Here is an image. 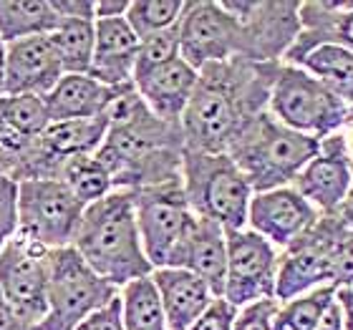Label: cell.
Returning <instances> with one entry per match:
<instances>
[{
  "mask_svg": "<svg viewBox=\"0 0 353 330\" xmlns=\"http://www.w3.org/2000/svg\"><path fill=\"white\" fill-rule=\"evenodd\" d=\"M182 189L197 217L217 222L225 232L248 227V209L255 192L230 154L184 149Z\"/></svg>",
  "mask_w": 353,
  "mask_h": 330,
  "instance_id": "cell-5",
  "label": "cell"
},
{
  "mask_svg": "<svg viewBox=\"0 0 353 330\" xmlns=\"http://www.w3.org/2000/svg\"><path fill=\"white\" fill-rule=\"evenodd\" d=\"M341 316H343V330H353V287H339L336 290Z\"/></svg>",
  "mask_w": 353,
  "mask_h": 330,
  "instance_id": "cell-43",
  "label": "cell"
},
{
  "mask_svg": "<svg viewBox=\"0 0 353 330\" xmlns=\"http://www.w3.org/2000/svg\"><path fill=\"white\" fill-rule=\"evenodd\" d=\"M336 298V287L325 285L316 287L305 295H298L293 300L280 302L278 316L280 320H285L293 330H313L318 323V318L323 316V310L328 308V302Z\"/></svg>",
  "mask_w": 353,
  "mask_h": 330,
  "instance_id": "cell-32",
  "label": "cell"
},
{
  "mask_svg": "<svg viewBox=\"0 0 353 330\" xmlns=\"http://www.w3.org/2000/svg\"><path fill=\"white\" fill-rule=\"evenodd\" d=\"M0 330H30L28 325L18 318V313L8 305V300L3 298V290H0Z\"/></svg>",
  "mask_w": 353,
  "mask_h": 330,
  "instance_id": "cell-42",
  "label": "cell"
},
{
  "mask_svg": "<svg viewBox=\"0 0 353 330\" xmlns=\"http://www.w3.org/2000/svg\"><path fill=\"white\" fill-rule=\"evenodd\" d=\"M278 262L280 249L252 229L228 232V278L222 298L235 308L275 298Z\"/></svg>",
  "mask_w": 353,
  "mask_h": 330,
  "instance_id": "cell-13",
  "label": "cell"
},
{
  "mask_svg": "<svg viewBox=\"0 0 353 330\" xmlns=\"http://www.w3.org/2000/svg\"><path fill=\"white\" fill-rule=\"evenodd\" d=\"M76 330H124V325H121V302H119V298H114L106 308L96 310L94 316H88Z\"/></svg>",
  "mask_w": 353,
  "mask_h": 330,
  "instance_id": "cell-38",
  "label": "cell"
},
{
  "mask_svg": "<svg viewBox=\"0 0 353 330\" xmlns=\"http://www.w3.org/2000/svg\"><path fill=\"white\" fill-rule=\"evenodd\" d=\"M6 96V43L0 41V99Z\"/></svg>",
  "mask_w": 353,
  "mask_h": 330,
  "instance_id": "cell-46",
  "label": "cell"
},
{
  "mask_svg": "<svg viewBox=\"0 0 353 330\" xmlns=\"http://www.w3.org/2000/svg\"><path fill=\"white\" fill-rule=\"evenodd\" d=\"M0 121L26 136H43L51 126V114L43 96L6 94L0 99Z\"/></svg>",
  "mask_w": 353,
  "mask_h": 330,
  "instance_id": "cell-30",
  "label": "cell"
},
{
  "mask_svg": "<svg viewBox=\"0 0 353 330\" xmlns=\"http://www.w3.org/2000/svg\"><path fill=\"white\" fill-rule=\"evenodd\" d=\"M336 136H339L341 147H343V152L348 154V159L353 162V103L348 106V114L346 118H343V124H341L339 132H333Z\"/></svg>",
  "mask_w": 353,
  "mask_h": 330,
  "instance_id": "cell-44",
  "label": "cell"
},
{
  "mask_svg": "<svg viewBox=\"0 0 353 330\" xmlns=\"http://www.w3.org/2000/svg\"><path fill=\"white\" fill-rule=\"evenodd\" d=\"M51 249L15 235L0 252V290L23 323L36 330L48 313Z\"/></svg>",
  "mask_w": 353,
  "mask_h": 330,
  "instance_id": "cell-11",
  "label": "cell"
},
{
  "mask_svg": "<svg viewBox=\"0 0 353 330\" xmlns=\"http://www.w3.org/2000/svg\"><path fill=\"white\" fill-rule=\"evenodd\" d=\"M59 23L51 0H0V41L6 45L23 38L48 36Z\"/></svg>",
  "mask_w": 353,
  "mask_h": 330,
  "instance_id": "cell-25",
  "label": "cell"
},
{
  "mask_svg": "<svg viewBox=\"0 0 353 330\" xmlns=\"http://www.w3.org/2000/svg\"><path fill=\"white\" fill-rule=\"evenodd\" d=\"M174 267L194 272L210 285L214 298H222L228 278V232L217 222L197 217L187 243L176 255Z\"/></svg>",
  "mask_w": 353,
  "mask_h": 330,
  "instance_id": "cell-22",
  "label": "cell"
},
{
  "mask_svg": "<svg viewBox=\"0 0 353 330\" xmlns=\"http://www.w3.org/2000/svg\"><path fill=\"white\" fill-rule=\"evenodd\" d=\"M18 235V184L0 182V252Z\"/></svg>",
  "mask_w": 353,
  "mask_h": 330,
  "instance_id": "cell-35",
  "label": "cell"
},
{
  "mask_svg": "<svg viewBox=\"0 0 353 330\" xmlns=\"http://www.w3.org/2000/svg\"><path fill=\"white\" fill-rule=\"evenodd\" d=\"M353 182V162L343 152L336 134L321 139L318 154L301 169L290 184L318 214H339Z\"/></svg>",
  "mask_w": 353,
  "mask_h": 330,
  "instance_id": "cell-15",
  "label": "cell"
},
{
  "mask_svg": "<svg viewBox=\"0 0 353 330\" xmlns=\"http://www.w3.org/2000/svg\"><path fill=\"white\" fill-rule=\"evenodd\" d=\"M318 217L321 214L316 212V207L305 202L293 187H280L252 194L248 209V229L265 237L272 247L285 249L301 235H305L318 222Z\"/></svg>",
  "mask_w": 353,
  "mask_h": 330,
  "instance_id": "cell-16",
  "label": "cell"
},
{
  "mask_svg": "<svg viewBox=\"0 0 353 330\" xmlns=\"http://www.w3.org/2000/svg\"><path fill=\"white\" fill-rule=\"evenodd\" d=\"M139 56V36L126 18L96 21V43L91 71L96 81L109 88H124L134 83V68Z\"/></svg>",
  "mask_w": 353,
  "mask_h": 330,
  "instance_id": "cell-20",
  "label": "cell"
},
{
  "mask_svg": "<svg viewBox=\"0 0 353 330\" xmlns=\"http://www.w3.org/2000/svg\"><path fill=\"white\" fill-rule=\"evenodd\" d=\"M278 305L280 302L270 298V300H260L252 302V305H245V308H237L235 328L232 330H272Z\"/></svg>",
  "mask_w": 353,
  "mask_h": 330,
  "instance_id": "cell-36",
  "label": "cell"
},
{
  "mask_svg": "<svg viewBox=\"0 0 353 330\" xmlns=\"http://www.w3.org/2000/svg\"><path fill=\"white\" fill-rule=\"evenodd\" d=\"M3 179H6V176H3V169H0V182H3Z\"/></svg>",
  "mask_w": 353,
  "mask_h": 330,
  "instance_id": "cell-47",
  "label": "cell"
},
{
  "mask_svg": "<svg viewBox=\"0 0 353 330\" xmlns=\"http://www.w3.org/2000/svg\"><path fill=\"white\" fill-rule=\"evenodd\" d=\"M301 33L283 63L295 66L321 45H341L353 51V0H305L298 10Z\"/></svg>",
  "mask_w": 353,
  "mask_h": 330,
  "instance_id": "cell-17",
  "label": "cell"
},
{
  "mask_svg": "<svg viewBox=\"0 0 353 330\" xmlns=\"http://www.w3.org/2000/svg\"><path fill=\"white\" fill-rule=\"evenodd\" d=\"M74 249L96 275L119 290L154 272L144 255L134 192L129 189H114L83 209Z\"/></svg>",
  "mask_w": 353,
  "mask_h": 330,
  "instance_id": "cell-3",
  "label": "cell"
},
{
  "mask_svg": "<svg viewBox=\"0 0 353 330\" xmlns=\"http://www.w3.org/2000/svg\"><path fill=\"white\" fill-rule=\"evenodd\" d=\"M170 330H190L214 300L205 280L182 267H159L152 272Z\"/></svg>",
  "mask_w": 353,
  "mask_h": 330,
  "instance_id": "cell-21",
  "label": "cell"
},
{
  "mask_svg": "<svg viewBox=\"0 0 353 330\" xmlns=\"http://www.w3.org/2000/svg\"><path fill=\"white\" fill-rule=\"evenodd\" d=\"M280 68L283 63H252L248 59H230L202 68L182 116L184 149L228 154L240 129L268 111Z\"/></svg>",
  "mask_w": 353,
  "mask_h": 330,
  "instance_id": "cell-1",
  "label": "cell"
},
{
  "mask_svg": "<svg viewBox=\"0 0 353 330\" xmlns=\"http://www.w3.org/2000/svg\"><path fill=\"white\" fill-rule=\"evenodd\" d=\"M295 66L305 68L310 76L323 81L348 106L353 103V51L341 45H321Z\"/></svg>",
  "mask_w": 353,
  "mask_h": 330,
  "instance_id": "cell-28",
  "label": "cell"
},
{
  "mask_svg": "<svg viewBox=\"0 0 353 330\" xmlns=\"http://www.w3.org/2000/svg\"><path fill=\"white\" fill-rule=\"evenodd\" d=\"M176 28L179 59L187 61L194 71L240 56L237 21L225 10L222 0H187Z\"/></svg>",
  "mask_w": 353,
  "mask_h": 330,
  "instance_id": "cell-12",
  "label": "cell"
},
{
  "mask_svg": "<svg viewBox=\"0 0 353 330\" xmlns=\"http://www.w3.org/2000/svg\"><path fill=\"white\" fill-rule=\"evenodd\" d=\"M331 267L333 287H353V227L333 214L331 227Z\"/></svg>",
  "mask_w": 353,
  "mask_h": 330,
  "instance_id": "cell-33",
  "label": "cell"
},
{
  "mask_svg": "<svg viewBox=\"0 0 353 330\" xmlns=\"http://www.w3.org/2000/svg\"><path fill=\"white\" fill-rule=\"evenodd\" d=\"M109 134V114L99 118H74V121H51L41 141L51 159L63 164L74 156L96 154Z\"/></svg>",
  "mask_w": 353,
  "mask_h": 330,
  "instance_id": "cell-24",
  "label": "cell"
},
{
  "mask_svg": "<svg viewBox=\"0 0 353 330\" xmlns=\"http://www.w3.org/2000/svg\"><path fill=\"white\" fill-rule=\"evenodd\" d=\"M184 6L187 0H132L126 23L141 41L167 28H174L184 13Z\"/></svg>",
  "mask_w": 353,
  "mask_h": 330,
  "instance_id": "cell-31",
  "label": "cell"
},
{
  "mask_svg": "<svg viewBox=\"0 0 353 330\" xmlns=\"http://www.w3.org/2000/svg\"><path fill=\"white\" fill-rule=\"evenodd\" d=\"M268 111L293 132L321 141L341 129L348 114V103L305 68L283 63L272 83Z\"/></svg>",
  "mask_w": 353,
  "mask_h": 330,
  "instance_id": "cell-7",
  "label": "cell"
},
{
  "mask_svg": "<svg viewBox=\"0 0 353 330\" xmlns=\"http://www.w3.org/2000/svg\"><path fill=\"white\" fill-rule=\"evenodd\" d=\"M237 21L240 56L252 63H283L301 33V3L295 0H222Z\"/></svg>",
  "mask_w": 353,
  "mask_h": 330,
  "instance_id": "cell-10",
  "label": "cell"
},
{
  "mask_svg": "<svg viewBox=\"0 0 353 330\" xmlns=\"http://www.w3.org/2000/svg\"><path fill=\"white\" fill-rule=\"evenodd\" d=\"M121 88H109L88 74H66L46 99L51 121L106 116Z\"/></svg>",
  "mask_w": 353,
  "mask_h": 330,
  "instance_id": "cell-23",
  "label": "cell"
},
{
  "mask_svg": "<svg viewBox=\"0 0 353 330\" xmlns=\"http://www.w3.org/2000/svg\"><path fill=\"white\" fill-rule=\"evenodd\" d=\"M114 298H119V287L96 275L74 247L51 249L48 313L36 330H76Z\"/></svg>",
  "mask_w": 353,
  "mask_h": 330,
  "instance_id": "cell-6",
  "label": "cell"
},
{
  "mask_svg": "<svg viewBox=\"0 0 353 330\" xmlns=\"http://www.w3.org/2000/svg\"><path fill=\"white\" fill-rule=\"evenodd\" d=\"M339 214L348 227H353V182H351V192H348V197H346V202H343V207H341Z\"/></svg>",
  "mask_w": 353,
  "mask_h": 330,
  "instance_id": "cell-45",
  "label": "cell"
},
{
  "mask_svg": "<svg viewBox=\"0 0 353 330\" xmlns=\"http://www.w3.org/2000/svg\"><path fill=\"white\" fill-rule=\"evenodd\" d=\"M331 227L333 214H321L313 227L285 249H280L275 300L288 302L316 287H333L331 267Z\"/></svg>",
  "mask_w": 353,
  "mask_h": 330,
  "instance_id": "cell-14",
  "label": "cell"
},
{
  "mask_svg": "<svg viewBox=\"0 0 353 330\" xmlns=\"http://www.w3.org/2000/svg\"><path fill=\"white\" fill-rule=\"evenodd\" d=\"M174 59H179V28L176 25L162 30V33H154V36L141 38L134 76L141 74V71H149V68L162 66V63H170Z\"/></svg>",
  "mask_w": 353,
  "mask_h": 330,
  "instance_id": "cell-34",
  "label": "cell"
},
{
  "mask_svg": "<svg viewBox=\"0 0 353 330\" xmlns=\"http://www.w3.org/2000/svg\"><path fill=\"white\" fill-rule=\"evenodd\" d=\"M96 159L117 189L139 192L182 179V124L154 116L137 88L124 86L109 109V134Z\"/></svg>",
  "mask_w": 353,
  "mask_h": 330,
  "instance_id": "cell-2",
  "label": "cell"
},
{
  "mask_svg": "<svg viewBox=\"0 0 353 330\" xmlns=\"http://www.w3.org/2000/svg\"><path fill=\"white\" fill-rule=\"evenodd\" d=\"M63 76L48 36L23 38L6 45V94L48 96Z\"/></svg>",
  "mask_w": 353,
  "mask_h": 330,
  "instance_id": "cell-18",
  "label": "cell"
},
{
  "mask_svg": "<svg viewBox=\"0 0 353 330\" xmlns=\"http://www.w3.org/2000/svg\"><path fill=\"white\" fill-rule=\"evenodd\" d=\"M59 182L66 184L68 192H71L79 202H83L86 207L94 205V202H99V199H103L106 194H111V192L117 189L111 174L106 172V167H103L94 154L66 159V162L61 164Z\"/></svg>",
  "mask_w": 353,
  "mask_h": 330,
  "instance_id": "cell-29",
  "label": "cell"
},
{
  "mask_svg": "<svg viewBox=\"0 0 353 330\" xmlns=\"http://www.w3.org/2000/svg\"><path fill=\"white\" fill-rule=\"evenodd\" d=\"M318 139L293 132L270 111H263L240 129L228 154L258 194L290 187L301 169L318 154Z\"/></svg>",
  "mask_w": 353,
  "mask_h": 330,
  "instance_id": "cell-4",
  "label": "cell"
},
{
  "mask_svg": "<svg viewBox=\"0 0 353 330\" xmlns=\"http://www.w3.org/2000/svg\"><path fill=\"white\" fill-rule=\"evenodd\" d=\"M86 205L59 179L18 184V235L46 249L74 247Z\"/></svg>",
  "mask_w": 353,
  "mask_h": 330,
  "instance_id": "cell-9",
  "label": "cell"
},
{
  "mask_svg": "<svg viewBox=\"0 0 353 330\" xmlns=\"http://www.w3.org/2000/svg\"><path fill=\"white\" fill-rule=\"evenodd\" d=\"M134 207L149 265L154 270L174 267L176 255L197 222V214L184 197L182 179L134 192Z\"/></svg>",
  "mask_w": 353,
  "mask_h": 330,
  "instance_id": "cell-8",
  "label": "cell"
},
{
  "mask_svg": "<svg viewBox=\"0 0 353 330\" xmlns=\"http://www.w3.org/2000/svg\"><path fill=\"white\" fill-rule=\"evenodd\" d=\"M197 79L199 71H194L184 59H174L170 63L137 74L134 88L154 116L172 124H182L184 111L197 88Z\"/></svg>",
  "mask_w": 353,
  "mask_h": 330,
  "instance_id": "cell-19",
  "label": "cell"
},
{
  "mask_svg": "<svg viewBox=\"0 0 353 330\" xmlns=\"http://www.w3.org/2000/svg\"><path fill=\"white\" fill-rule=\"evenodd\" d=\"M63 74H88L94 61L96 21H61L48 33Z\"/></svg>",
  "mask_w": 353,
  "mask_h": 330,
  "instance_id": "cell-27",
  "label": "cell"
},
{
  "mask_svg": "<svg viewBox=\"0 0 353 330\" xmlns=\"http://www.w3.org/2000/svg\"><path fill=\"white\" fill-rule=\"evenodd\" d=\"M313 330H343V316H341V308L336 298L328 302V308L323 310V316L318 318V323Z\"/></svg>",
  "mask_w": 353,
  "mask_h": 330,
  "instance_id": "cell-41",
  "label": "cell"
},
{
  "mask_svg": "<svg viewBox=\"0 0 353 330\" xmlns=\"http://www.w3.org/2000/svg\"><path fill=\"white\" fill-rule=\"evenodd\" d=\"M61 21H96L94 0H51Z\"/></svg>",
  "mask_w": 353,
  "mask_h": 330,
  "instance_id": "cell-39",
  "label": "cell"
},
{
  "mask_svg": "<svg viewBox=\"0 0 353 330\" xmlns=\"http://www.w3.org/2000/svg\"><path fill=\"white\" fill-rule=\"evenodd\" d=\"M237 308L225 298H214L212 305L199 316V320L190 330H232L235 328Z\"/></svg>",
  "mask_w": 353,
  "mask_h": 330,
  "instance_id": "cell-37",
  "label": "cell"
},
{
  "mask_svg": "<svg viewBox=\"0 0 353 330\" xmlns=\"http://www.w3.org/2000/svg\"><path fill=\"white\" fill-rule=\"evenodd\" d=\"M119 302H121V325H124V330H170L152 275L132 280L129 285L121 287Z\"/></svg>",
  "mask_w": 353,
  "mask_h": 330,
  "instance_id": "cell-26",
  "label": "cell"
},
{
  "mask_svg": "<svg viewBox=\"0 0 353 330\" xmlns=\"http://www.w3.org/2000/svg\"><path fill=\"white\" fill-rule=\"evenodd\" d=\"M129 0H96L94 18L96 21H114V18H126L129 13Z\"/></svg>",
  "mask_w": 353,
  "mask_h": 330,
  "instance_id": "cell-40",
  "label": "cell"
}]
</instances>
